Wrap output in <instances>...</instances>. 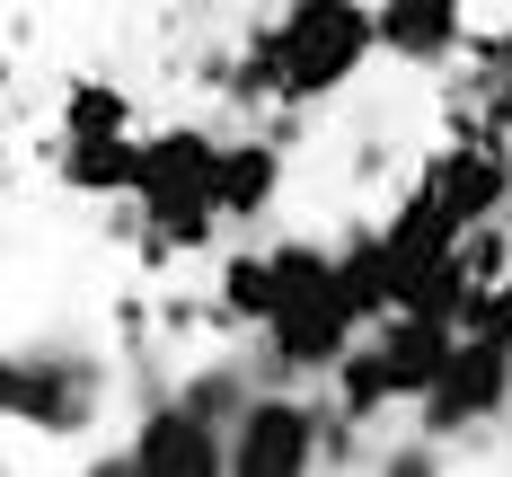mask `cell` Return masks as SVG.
Segmentation results:
<instances>
[{
	"instance_id": "6da1fadb",
	"label": "cell",
	"mask_w": 512,
	"mask_h": 477,
	"mask_svg": "<svg viewBox=\"0 0 512 477\" xmlns=\"http://www.w3.org/2000/svg\"><path fill=\"white\" fill-rule=\"evenodd\" d=\"M371 53H380V0H283L248 36L239 89L274 106H327L362 80Z\"/></svg>"
},
{
	"instance_id": "7a4b0ae2",
	"label": "cell",
	"mask_w": 512,
	"mask_h": 477,
	"mask_svg": "<svg viewBox=\"0 0 512 477\" xmlns=\"http://www.w3.org/2000/svg\"><path fill=\"white\" fill-rule=\"evenodd\" d=\"M133 212H142V248L151 257H204L221 212V133L204 124H159L142 133V168H133Z\"/></svg>"
},
{
	"instance_id": "3957f363",
	"label": "cell",
	"mask_w": 512,
	"mask_h": 477,
	"mask_svg": "<svg viewBox=\"0 0 512 477\" xmlns=\"http://www.w3.org/2000/svg\"><path fill=\"white\" fill-rule=\"evenodd\" d=\"M274 265H283V301H274V318L256 327V336H265V363L283 371V380H309V371L327 380V371L354 354V336L371 327V318H362V301L345 292L336 248H318V239H283Z\"/></svg>"
},
{
	"instance_id": "277c9868",
	"label": "cell",
	"mask_w": 512,
	"mask_h": 477,
	"mask_svg": "<svg viewBox=\"0 0 512 477\" xmlns=\"http://www.w3.org/2000/svg\"><path fill=\"white\" fill-rule=\"evenodd\" d=\"M415 186L451 212L460 230H495V221H504V204H512V151H504V133H495L486 115H468L460 133L433 151V168H424Z\"/></svg>"
},
{
	"instance_id": "5b68a950",
	"label": "cell",
	"mask_w": 512,
	"mask_h": 477,
	"mask_svg": "<svg viewBox=\"0 0 512 477\" xmlns=\"http://www.w3.org/2000/svg\"><path fill=\"white\" fill-rule=\"evenodd\" d=\"M327 451H336L327 442V416L309 398H292V389L239 398V416H230V477H301Z\"/></svg>"
},
{
	"instance_id": "8992f818",
	"label": "cell",
	"mask_w": 512,
	"mask_h": 477,
	"mask_svg": "<svg viewBox=\"0 0 512 477\" xmlns=\"http://www.w3.org/2000/svg\"><path fill=\"white\" fill-rule=\"evenodd\" d=\"M124 469H142V477H230V416H212L195 389H177V398H159L151 416H142Z\"/></svg>"
},
{
	"instance_id": "52a82bcc",
	"label": "cell",
	"mask_w": 512,
	"mask_h": 477,
	"mask_svg": "<svg viewBox=\"0 0 512 477\" xmlns=\"http://www.w3.org/2000/svg\"><path fill=\"white\" fill-rule=\"evenodd\" d=\"M0 407L18 424H36V433H80V424L98 416V363H80V354H9L0 371Z\"/></svg>"
},
{
	"instance_id": "ba28073f",
	"label": "cell",
	"mask_w": 512,
	"mask_h": 477,
	"mask_svg": "<svg viewBox=\"0 0 512 477\" xmlns=\"http://www.w3.org/2000/svg\"><path fill=\"white\" fill-rule=\"evenodd\" d=\"M504 407H512V345H504V336H468V327H460L451 371L424 389V433H468V424H495Z\"/></svg>"
},
{
	"instance_id": "9c48e42d",
	"label": "cell",
	"mask_w": 512,
	"mask_h": 477,
	"mask_svg": "<svg viewBox=\"0 0 512 477\" xmlns=\"http://www.w3.org/2000/svg\"><path fill=\"white\" fill-rule=\"evenodd\" d=\"M468 45V0H380V53L407 71H442Z\"/></svg>"
},
{
	"instance_id": "30bf717a",
	"label": "cell",
	"mask_w": 512,
	"mask_h": 477,
	"mask_svg": "<svg viewBox=\"0 0 512 477\" xmlns=\"http://www.w3.org/2000/svg\"><path fill=\"white\" fill-rule=\"evenodd\" d=\"M133 168H142V133H53V177L89 204L133 195Z\"/></svg>"
},
{
	"instance_id": "8fae6325",
	"label": "cell",
	"mask_w": 512,
	"mask_h": 477,
	"mask_svg": "<svg viewBox=\"0 0 512 477\" xmlns=\"http://www.w3.org/2000/svg\"><path fill=\"white\" fill-rule=\"evenodd\" d=\"M274 204H283V133L221 142V212L230 221H265Z\"/></svg>"
},
{
	"instance_id": "7c38bea8",
	"label": "cell",
	"mask_w": 512,
	"mask_h": 477,
	"mask_svg": "<svg viewBox=\"0 0 512 477\" xmlns=\"http://www.w3.org/2000/svg\"><path fill=\"white\" fill-rule=\"evenodd\" d=\"M212 301H221V318H230V327H265V318H274V301H283V265H274V248H239V257H221Z\"/></svg>"
},
{
	"instance_id": "4fadbf2b",
	"label": "cell",
	"mask_w": 512,
	"mask_h": 477,
	"mask_svg": "<svg viewBox=\"0 0 512 477\" xmlns=\"http://www.w3.org/2000/svg\"><path fill=\"white\" fill-rule=\"evenodd\" d=\"M53 133H133V98L115 89V80H98V71H80L71 89H62V124Z\"/></svg>"
},
{
	"instance_id": "5bb4252c",
	"label": "cell",
	"mask_w": 512,
	"mask_h": 477,
	"mask_svg": "<svg viewBox=\"0 0 512 477\" xmlns=\"http://www.w3.org/2000/svg\"><path fill=\"white\" fill-rule=\"evenodd\" d=\"M477 115H486L495 133H512V36L477 62Z\"/></svg>"
},
{
	"instance_id": "9a60e30c",
	"label": "cell",
	"mask_w": 512,
	"mask_h": 477,
	"mask_svg": "<svg viewBox=\"0 0 512 477\" xmlns=\"http://www.w3.org/2000/svg\"><path fill=\"white\" fill-rule=\"evenodd\" d=\"M468 336H504L512 345V274H486L477 301H468Z\"/></svg>"
}]
</instances>
